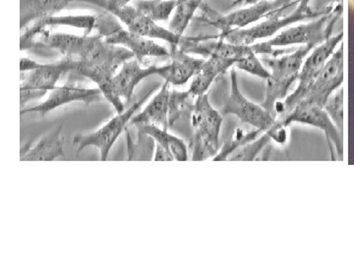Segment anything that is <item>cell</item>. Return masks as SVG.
<instances>
[{"instance_id": "obj_1", "label": "cell", "mask_w": 354, "mask_h": 265, "mask_svg": "<svg viewBox=\"0 0 354 265\" xmlns=\"http://www.w3.org/2000/svg\"><path fill=\"white\" fill-rule=\"evenodd\" d=\"M310 1L311 0H295L272 10L252 27L232 30L218 35L215 38L223 39L230 43L249 46L260 39L272 38L288 26L312 18L321 17L329 13V9H323V11L313 10L310 6Z\"/></svg>"}, {"instance_id": "obj_2", "label": "cell", "mask_w": 354, "mask_h": 265, "mask_svg": "<svg viewBox=\"0 0 354 265\" xmlns=\"http://www.w3.org/2000/svg\"><path fill=\"white\" fill-rule=\"evenodd\" d=\"M131 58H134L131 51L123 46L108 43L101 35H97L90 50L78 60L75 71L97 84L106 97L116 70Z\"/></svg>"}, {"instance_id": "obj_3", "label": "cell", "mask_w": 354, "mask_h": 265, "mask_svg": "<svg viewBox=\"0 0 354 265\" xmlns=\"http://www.w3.org/2000/svg\"><path fill=\"white\" fill-rule=\"evenodd\" d=\"M314 48L316 46L307 44L290 55L262 59L263 63L271 70V77L267 80L265 99L261 106L274 117H278L277 104L288 97V90L297 80L305 58Z\"/></svg>"}, {"instance_id": "obj_4", "label": "cell", "mask_w": 354, "mask_h": 265, "mask_svg": "<svg viewBox=\"0 0 354 265\" xmlns=\"http://www.w3.org/2000/svg\"><path fill=\"white\" fill-rule=\"evenodd\" d=\"M223 114L211 106L209 95H199L192 108L191 122L194 127L192 160L201 161L215 157L220 150V132Z\"/></svg>"}, {"instance_id": "obj_5", "label": "cell", "mask_w": 354, "mask_h": 265, "mask_svg": "<svg viewBox=\"0 0 354 265\" xmlns=\"http://www.w3.org/2000/svg\"><path fill=\"white\" fill-rule=\"evenodd\" d=\"M342 39V32L319 44L307 55L298 75L297 88L293 90L292 94L288 95L285 101L277 104L276 111L278 117H283L290 113L298 102L304 99L312 84L322 71L328 60L334 55L335 48L341 43Z\"/></svg>"}, {"instance_id": "obj_6", "label": "cell", "mask_w": 354, "mask_h": 265, "mask_svg": "<svg viewBox=\"0 0 354 265\" xmlns=\"http://www.w3.org/2000/svg\"><path fill=\"white\" fill-rule=\"evenodd\" d=\"M221 114L235 115L244 124L250 125L263 132L272 128L277 120L261 104H254L244 97L239 87L235 68L230 69V92L221 109Z\"/></svg>"}, {"instance_id": "obj_7", "label": "cell", "mask_w": 354, "mask_h": 265, "mask_svg": "<svg viewBox=\"0 0 354 265\" xmlns=\"http://www.w3.org/2000/svg\"><path fill=\"white\" fill-rule=\"evenodd\" d=\"M77 65L78 60L75 58L64 57L57 63L41 64L39 68L30 71L21 84V106L57 88L60 77L67 72L75 71Z\"/></svg>"}, {"instance_id": "obj_8", "label": "cell", "mask_w": 354, "mask_h": 265, "mask_svg": "<svg viewBox=\"0 0 354 265\" xmlns=\"http://www.w3.org/2000/svg\"><path fill=\"white\" fill-rule=\"evenodd\" d=\"M277 121L283 127H288L291 123H301L322 130L329 141L330 148H334L339 157L344 155L342 132L337 129L324 108L302 99L290 113L277 118Z\"/></svg>"}, {"instance_id": "obj_9", "label": "cell", "mask_w": 354, "mask_h": 265, "mask_svg": "<svg viewBox=\"0 0 354 265\" xmlns=\"http://www.w3.org/2000/svg\"><path fill=\"white\" fill-rule=\"evenodd\" d=\"M153 90H151L150 92H147L145 97H142L140 101L134 102L131 108L123 111L122 113L118 114L115 117L109 121L108 124L104 125L97 131L87 135V136H76L73 141L74 145L78 146V153L82 152L84 148L87 146H95V148H99L100 153H101L102 161H106L116 139L120 136L121 132L124 131L127 125H129L134 114L151 97Z\"/></svg>"}, {"instance_id": "obj_10", "label": "cell", "mask_w": 354, "mask_h": 265, "mask_svg": "<svg viewBox=\"0 0 354 265\" xmlns=\"http://www.w3.org/2000/svg\"><path fill=\"white\" fill-rule=\"evenodd\" d=\"M165 68V66L158 67L156 65L142 68L136 58L127 60L121 65L120 71L111 80L109 95L106 99L113 104L118 114L122 113L125 111V108L121 101V97L130 101L135 88L140 82L152 75H162Z\"/></svg>"}, {"instance_id": "obj_11", "label": "cell", "mask_w": 354, "mask_h": 265, "mask_svg": "<svg viewBox=\"0 0 354 265\" xmlns=\"http://www.w3.org/2000/svg\"><path fill=\"white\" fill-rule=\"evenodd\" d=\"M330 18V16L328 13L308 24L288 28L269 41H265V43L272 48H283V46L285 48V46H295V44L319 46L330 38V31L334 22L327 24Z\"/></svg>"}, {"instance_id": "obj_12", "label": "cell", "mask_w": 354, "mask_h": 265, "mask_svg": "<svg viewBox=\"0 0 354 265\" xmlns=\"http://www.w3.org/2000/svg\"><path fill=\"white\" fill-rule=\"evenodd\" d=\"M344 82V48L342 46L328 60L327 63L312 84L304 101L324 108L326 102Z\"/></svg>"}, {"instance_id": "obj_13", "label": "cell", "mask_w": 354, "mask_h": 265, "mask_svg": "<svg viewBox=\"0 0 354 265\" xmlns=\"http://www.w3.org/2000/svg\"><path fill=\"white\" fill-rule=\"evenodd\" d=\"M292 1L295 0H260L245 8L236 9L234 12L220 16L216 20H209L208 23L216 28L220 34L232 30L244 29L247 26L259 22L272 10Z\"/></svg>"}, {"instance_id": "obj_14", "label": "cell", "mask_w": 354, "mask_h": 265, "mask_svg": "<svg viewBox=\"0 0 354 265\" xmlns=\"http://www.w3.org/2000/svg\"><path fill=\"white\" fill-rule=\"evenodd\" d=\"M121 23L127 27L128 31L148 39H162L171 46H179L183 37L177 36L169 30L160 27L157 22L143 15L134 6H128L111 11Z\"/></svg>"}, {"instance_id": "obj_15", "label": "cell", "mask_w": 354, "mask_h": 265, "mask_svg": "<svg viewBox=\"0 0 354 265\" xmlns=\"http://www.w3.org/2000/svg\"><path fill=\"white\" fill-rule=\"evenodd\" d=\"M102 90L97 88H86L76 87V86H64V87H57L50 90L48 99L43 104L32 106L28 109H23L21 114L37 112L41 116L46 115L55 108L65 106L74 101H83L85 104L100 101L102 99Z\"/></svg>"}, {"instance_id": "obj_16", "label": "cell", "mask_w": 354, "mask_h": 265, "mask_svg": "<svg viewBox=\"0 0 354 265\" xmlns=\"http://www.w3.org/2000/svg\"><path fill=\"white\" fill-rule=\"evenodd\" d=\"M108 43L120 46L131 51L134 57L142 62L144 58L171 57V52L165 46H160L152 39L123 29L120 24L113 28L104 38Z\"/></svg>"}, {"instance_id": "obj_17", "label": "cell", "mask_w": 354, "mask_h": 265, "mask_svg": "<svg viewBox=\"0 0 354 265\" xmlns=\"http://www.w3.org/2000/svg\"><path fill=\"white\" fill-rule=\"evenodd\" d=\"M95 24H97V17L93 15H53L41 18L35 21L32 27L21 37V50L31 46L32 39L37 35H41L46 31V28L48 26H67V27L84 30L85 35L88 36L93 30L95 29Z\"/></svg>"}, {"instance_id": "obj_18", "label": "cell", "mask_w": 354, "mask_h": 265, "mask_svg": "<svg viewBox=\"0 0 354 265\" xmlns=\"http://www.w3.org/2000/svg\"><path fill=\"white\" fill-rule=\"evenodd\" d=\"M84 1L104 8L106 10L108 0H21L20 27L31 23L32 21L55 15L66 8L71 2Z\"/></svg>"}, {"instance_id": "obj_19", "label": "cell", "mask_w": 354, "mask_h": 265, "mask_svg": "<svg viewBox=\"0 0 354 265\" xmlns=\"http://www.w3.org/2000/svg\"><path fill=\"white\" fill-rule=\"evenodd\" d=\"M171 63L167 64V69L160 77L174 86L185 85L196 75L205 62V59L191 57L176 46H171Z\"/></svg>"}, {"instance_id": "obj_20", "label": "cell", "mask_w": 354, "mask_h": 265, "mask_svg": "<svg viewBox=\"0 0 354 265\" xmlns=\"http://www.w3.org/2000/svg\"><path fill=\"white\" fill-rule=\"evenodd\" d=\"M171 84L165 81L162 84L157 95L153 97L150 104L146 106L142 112L133 116L129 125L153 124L158 126H164L165 130L169 128V101H171V92H169Z\"/></svg>"}, {"instance_id": "obj_21", "label": "cell", "mask_w": 354, "mask_h": 265, "mask_svg": "<svg viewBox=\"0 0 354 265\" xmlns=\"http://www.w3.org/2000/svg\"><path fill=\"white\" fill-rule=\"evenodd\" d=\"M41 41L46 46L59 51L60 53L79 60L87 53L91 46L94 44L97 36H76V35L64 34V32H48L44 31L41 34Z\"/></svg>"}, {"instance_id": "obj_22", "label": "cell", "mask_w": 354, "mask_h": 265, "mask_svg": "<svg viewBox=\"0 0 354 265\" xmlns=\"http://www.w3.org/2000/svg\"><path fill=\"white\" fill-rule=\"evenodd\" d=\"M236 63V60L227 59V58H221L211 57L205 60L204 64L199 70V72L193 77L188 92L194 97L206 94L209 86L218 76L232 68Z\"/></svg>"}, {"instance_id": "obj_23", "label": "cell", "mask_w": 354, "mask_h": 265, "mask_svg": "<svg viewBox=\"0 0 354 265\" xmlns=\"http://www.w3.org/2000/svg\"><path fill=\"white\" fill-rule=\"evenodd\" d=\"M62 128L58 126L43 137L36 146L30 148L24 155H21L22 161H53L55 158L64 157V138L62 137Z\"/></svg>"}, {"instance_id": "obj_24", "label": "cell", "mask_w": 354, "mask_h": 265, "mask_svg": "<svg viewBox=\"0 0 354 265\" xmlns=\"http://www.w3.org/2000/svg\"><path fill=\"white\" fill-rule=\"evenodd\" d=\"M139 134L150 137L158 145L164 146L172 153L177 161L188 160V150L183 139L177 138L174 135L169 134L167 130L160 129L153 124L139 125Z\"/></svg>"}, {"instance_id": "obj_25", "label": "cell", "mask_w": 354, "mask_h": 265, "mask_svg": "<svg viewBox=\"0 0 354 265\" xmlns=\"http://www.w3.org/2000/svg\"><path fill=\"white\" fill-rule=\"evenodd\" d=\"M176 10L169 22V30L177 36L183 37L184 32L194 17L197 9L202 6L204 0H176Z\"/></svg>"}, {"instance_id": "obj_26", "label": "cell", "mask_w": 354, "mask_h": 265, "mask_svg": "<svg viewBox=\"0 0 354 265\" xmlns=\"http://www.w3.org/2000/svg\"><path fill=\"white\" fill-rule=\"evenodd\" d=\"M176 0H136L135 8L155 22L167 21L176 10Z\"/></svg>"}, {"instance_id": "obj_27", "label": "cell", "mask_w": 354, "mask_h": 265, "mask_svg": "<svg viewBox=\"0 0 354 265\" xmlns=\"http://www.w3.org/2000/svg\"><path fill=\"white\" fill-rule=\"evenodd\" d=\"M271 141L272 137L270 136L269 132L268 131L265 132L259 138L254 139L250 143L241 146V148L234 150L228 157L227 160H232V161H251V160H254L257 157L261 150L269 145Z\"/></svg>"}, {"instance_id": "obj_28", "label": "cell", "mask_w": 354, "mask_h": 265, "mask_svg": "<svg viewBox=\"0 0 354 265\" xmlns=\"http://www.w3.org/2000/svg\"><path fill=\"white\" fill-rule=\"evenodd\" d=\"M324 109L337 129L342 132V128H344V90L342 87L330 95V99L326 102Z\"/></svg>"}, {"instance_id": "obj_29", "label": "cell", "mask_w": 354, "mask_h": 265, "mask_svg": "<svg viewBox=\"0 0 354 265\" xmlns=\"http://www.w3.org/2000/svg\"><path fill=\"white\" fill-rule=\"evenodd\" d=\"M257 55L256 53H250V55L241 58L235 63V68L241 69L242 71L250 74V75L257 76L259 78L268 80L271 77V72L266 68L262 60Z\"/></svg>"}, {"instance_id": "obj_30", "label": "cell", "mask_w": 354, "mask_h": 265, "mask_svg": "<svg viewBox=\"0 0 354 265\" xmlns=\"http://www.w3.org/2000/svg\"><path fill=\"white\" fill-rule=\"evenodd\" d=\"M156 161H174L176 160L172 153L169 150L157 144L156 146Z\"/></svg>"}, {"instance_id": "obj_31", "label": "cell", "mask_w": 354, "mask_h": 265, "mask_svg": "<svg viewBox=\"0 0 354 265\" xmlns=\"http://www.w3.org/2000/svg\"><path fill=\"white\" fill-rule=\"evenodd\" d=\"M41 64L37 63L34 60L30 58L23 57L20 59V70L21 72L32 71L41 66Z\"/></svg>"}, {"instance_id": "obj_32", "label": "cell", "mask_w": 354, "mask_h": 265, "mask_svg": "<svg viewBox=\"0 0 354 265\" xmlns=\"http://www.w3.org/2000/svg\"><path fill=\"white\" fill-rule=\"evenodd\" d=\"M133 0H108V6L106 10L109 12L115 10V9L122 8V7L128 6Z\"/></svg>"}, {"instance_id": "obj_33", "label": "cell", "mask_w": 354, "mask_h": 265, "mask_svg": "<svg viewBox=\"0 0 354 265\" xmlns=\"http://www.w3.org/2000/svg\"><path fill=\"white\" fill-rule=\"evenodd\" d=\"M258 1H260V0H236L234 2V6H251V4L256 3Z\"/></svg>"}, {"instance_id": "obj_34", "label": "cell", "mask_w": 354, "mask_h": 265, "mask_svg": "<svg viewBox=\"0 0 354 265\" xmlns=\"http://www.w3.org/2000/svg\"><path fill=\"white\" fill-rule=\"evenodd\" d=\"M349 6L354 9V0H348Z\"/></svg>"}]
</instances>
